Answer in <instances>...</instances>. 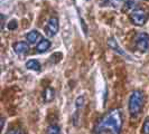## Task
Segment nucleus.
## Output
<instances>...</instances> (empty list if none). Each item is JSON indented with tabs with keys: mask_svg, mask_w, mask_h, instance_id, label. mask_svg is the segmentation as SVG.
I'll use <instances>...</instances> for the list:
<instances>
[{
	"mask_svg": "<svg viewBox=\"0 0 149 134\" xmlns=\"http://www.w3.org/2000/svg\"><path fill=\"white\" fill-rule=\"evenodd\" d=\"M108 46L111 48L113 52H116L117 54H119V55H122V56H126L127 54L125 52V50L121 48V46L119 45V43L114 39V38H109L108 39Z\"/></svg>",
	"mask_w": 149,
	"mask_h": 134,
	"instance_id": "nucleus-7",
	"label": "nucleus"
},
{
	"mask_svg": "<svg viewBox=\"0 0 149 134\" xmlns=\"http://www.w3.org/2000/svg\"><path fill=\"white\" fill-rule=\"evenodd\" d=\"M18 27V22L16 20H10L8 22V29L9 30H15Z\"/></svg>",
	"mask_w": 149,
	"mask_h": 134,
	"instance_id": "nucleus-17",
	"label": "nucleus"
},
{
	"mask_svg": "<svg viewBox=\"0 0 149 134\" xmlns=\"http://www.w3.org/2000/svg\"><path fill=\"white\" fill-rule=\"evenodd\" d=\"M7 134H26L25 131L20 127H13L7 132Z\"/></svg>",
	"mask_w": 149,
	"mask_h": 134,
	"instance_id": "nucleus-15",
	"label": "nucleus"
},
{
	"mask_svg": "<svg viewBox=\"0 0 149 134\" xmlns=\"http://www.w3.org/2000/svg\"><path fill=\"white\" fill-rule=\"evenodd\" d=\"M46 134H61L60 127L57 126L56 124H52V125H49V126L47 127Z\"/></svg>",
	"mask_w": 149,
	"mask_h": 134,
	"instance_id": "nucleus-14",
	"label": "nucleus"
},
{
	"mask_svg": "<svg viewBox=\"0 0 149 134\" xmlns=\"http://www.w3.org/2000/svg\"><path fill=\"white\" fill-rule=\"evenodd\" d=\"M143 106V94L141 90H134L129 97L128 110L131 116H137Z\"/></svg>",
	"mask_w": 149,
	"mask_h": 134,
	"instance_id": "nucleus-2",
	"label": "nucleus"
},
{
	"mask_svg": "<svg viewBox=\"0 0 149 134\" xmlns=\"http://www.w3.org/2000/svg\"><path fill=\"white\" fill-rule=\"evenodd\" d=\"M26 67L27 69H30V70H34V72H39L40 70V63L36 59H30L26 63Z\"/></svg>",
	"mask_w": 149,
	"mask_h": 134,
	"instance_id": "nucleus-12",
	"label": "nucleus"
},
{
	"mask_svg": "<svg viewBox=\"0 0 149 134\" xmlns=\"http://www.w3.org/2000/svg\"><path fill=\"white\" fill-rule=\"evenodd\" d=\"M54 97H55V90L51 87H47V88L44 90V93H43V99H44L45 103H49V102H52L53 99H54Z\"/></svg>",
	"mask_w": 149,
	"mask_h": 134,
	"instance_id": "nucleus-11",
	"label": "nucleus"
},
{
	"mask_svg": "<svg viewBox=\"0 0 149 134\" xmlns=\"http://www.w3.org/2000/svg\"><path fill=\"white\" fill-rule=\"evenodd\" d=\"M137 5H138L137 0H123V10L125 11H128L130 9L134 10Z\"/></svg>",
	"mask_w": 149,
	"mask_h": 134,
	"instance_id": "nucleus-13",
	"label": "nucleus"
},
{
	"mask_svg": "<svg viewBox=\"0 0 149 134\" xmlns=\"http://www.w3.org/2000/svg\"><path fill=\"white\" fill-rule=\"evenodd\" d=\"M83 106H84V96L77 97V99H76V108H75L74 116H73L75 125H76V122L79 121V115H80V113L82 111Z\"/></svg>",
	"mask_w": 149,
	"mask_h": 134,
	"instance_id": "nucleus-8",
	"label": "nucleus"
},
{
	"mask_svg": "<svg viewBox=\"0 0 149 134\" xmlns=\"http://www.w3.org/2000/svg\"><path fill=\"white\" fill-rule=\"evenodd\" d=\"M49 47H51V41L48 39H42L36 46V50L40 54H43V52H47L49 49Z\"/></svg>",
	"mask_w": 149,
	"mask_h": 134,
	"instance_id": "nucleus-10",
	"label": "nucleus"
},
{
	"mask_svg": "<svg viewBox=\"0 0 149 134\" xmlns=\"http://www.w3.org/2000/svg\"><path fill=\"white\" fill-rule=\"evenodd\" d=\"M129 19L136 26H143L149 19L148 9L142 7H136L129 14Z\"/></svg>",
	"mask_w": 149,
	"mask_h": 134,
	"instance_id": "nucleus-3",
	"label": "nucleus"
},
{
	"mask_svg": "<svg viewBox=\"0 0 149 134\" xmlns=\"http://www.w3.org/2000/svg\"><path fill=\"white\" fill-rule=\"evenodd\" d=\"M60 29V22L57 17H51L45 27V32L48 37H54Z\"/></svg>",
	"mask_w": 149,
	"mask_h": 134,
	"instance_id": "nucleus-5",
	"label": "nucleus"
},
{
	"mask_svg": "<svg viewBox=\"0 0 149 134\" xmlns=\"http://www.w3.org/2000/svg\"><path fill=\"white\" fill-rule=\"evenodd\" d=\"M13 48H14V50L17 55H25L26 52H28V49H29V46L28 44L26 43V41H18V43H15L14 46H13Z\"/></svg>",
	"mask_w": 149,
	"mask_h": 134,
	"instance_id": "nucleus-6",
	"label": "nucleus"
},
{
	"mask_svg": "<svg viewBox=\"0 0 149 134\" xmlns=\"http://www.w3.org/2000/svg\"><path fill=\"white\" fill-rule=\"evenodd\" d=\"M145 1H149V0H145Z\"/></svg>",
	"mask_w": 149,
	"mask_h": 134,
	"instance_id": "nucleus-18",
	"label": "nucleus"
},
{
	"mask_svg": "<svg viewBox=\"0 0 149 134\" xmlns=\"http://www.w3.org/2000/svg\"><path fill=\"white\" fill-rule=\"evenodd\" d=\"M123 125L122 110L113 108L97 122L93 128V134H120Z\"/></svg>",
	"mask_w": 149,
	"mask_h": 134,
	"instance_id": "nucleus-1",
	"label": "nucleus"
},
{
	"mask_svg": "<svg viewBox=\"0 0 149 134\" xmlns=\"http://www.w3.org/2000/svg\"><path fill=\"white\" fill-rule=\"evenodd\" d=\"M141 130H142V134H149V117L146 119V121L143 122Z\"/></svg>",
	"mask_w": 149,
	"mask_h": 134,
	"instance_id": "nucleus-16",
	"label": "nucleus"
},
{
	"mask_svg": "<svg viewBox=\"0 0 149 134\" xmlns=\"http://www.w3.org/2000/svg\"><path fill=\"white\" fill-rule=\"evenodd\" d=\"M40 34L37 30H31L29 31L27 35H26V40L29 43V44H36V43H39L40 40Z\"/></svg>",
	"mask_w": 149,
	"mask_h": 134,
	"instance_id": "nucleus-9",
	"label": "nucleus"
},
{
	"mask_svg": "<svg viewBox=\"0 0 149 134\" xmlns=\"http://www.w3.org/2000/svg\"><path fill=\"white\" fill-rule=\"evenodd\" d=\"M134 45L139 52H147L149 48V35L146 32H138L134 37Z\"/></svg>",
	"mask_w": 149,
	"mask_h": 134,
	"instance_id": "nucleus-4",
	"label": "nucleus"
}]
</instances>
